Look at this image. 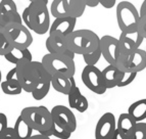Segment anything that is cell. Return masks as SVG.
I'll return each instance as SVG.
<instances>
[{
	"label": "cell",
	"mask_w": 146,
	"mask_h": 139,
	"mask_svg": "<svg viewBox=\"0 0 146 139\" xmlns=\"http://www.w3.org/2000/svg\"><path fill=\"white\" fill-rule=\"evenodd\" d=\"M117 22L122 32H133L138 30L140 13L130 1H121L115 9Z\"/></svg>",
	"instance_id": "cell-6"
},
{
	"label": "cell",
	"mask_w": 146,
	"mask_h": 139,
	"mask_svg": "<svg viewBox=\"0 0 146 139\" xmlns=\"http://www.w3.org/2000/svg\"><path fill=\"white\" fill-rule=\"evenodd\" d=\"M13 129H15V136L17 139H28L32 136V132L34 131V129L23 119L21 115L15 121Z\"/></svg>",
	"instance_id": "cell-25"
},
{
	"label": "cell",
	"mask_w": 146,
	"mask_h": 139,
	"mask_svg": "<svg viewBox=\"0 0 146 139\" xmlns=\"http://www.w3.org/2000/svg\"><path fill=\"white\" fill-rule=\"evenodd\" d=\"M138 31L144 37V39H146V15H143V17H140L138 25Z\"/></svg>",
	"instance_id": "cell-33"
},
{
	"label": "cell",
	"mask_w": 146,
	"mask_h": 139,
	"mask_svg": "<svg viewBox=\"0 0 146 139\" xmlns=\"http://www.w3.org/2000/svg\"><path fill=\"white\" fill-rule=\"evenodd\" d=\"M112 139H128V137L126 136V135L123 133L121 130H119L117 128V130H115V135H113V137H112Z\"/></svg>",
	"instance_id": "cell-36"
},
{
	"label": "cell",
	"mask_w": 146,
	"mask_h": 139,
	"mask_svg": "<svg viewBox=\"0 0 146 139\" xmlns=\"http://www.w3.org/2000/svg\"><path fill=\"white\" fill-rule=\"evenodd\" d=\"M1 90L4 94L7 95H19L23 91V87L17 80V67L11 69L6 75L5 81L1 83Z\"/></svg>",
	"instance_id": "cell-19"
},
{
	"label": "cell",
	"mask_w": 146,
	"mask_h": 139,
	"mask_svg": "<svg viewBox=\"0 0 146 139\" xmlns=\"http://www.w3.org/2000/svg\"><path fill=\"white\" fill-rule=\"evenodd\" d=\"M121 75H122V71L117 66L108 65L106 68L103 69L102 76L107 89L117 87L121 81Z\"/></svg>",
	"instance_id": "cell-20"
},
{
	"label": "cell",
	"mask_w": 146,
	"mask_h": 139,
	"mask_svg": "<svg viewBox=\"0 0 146 139\" xmlns=\"http://www.w3.org/2000/svg\"><path fill=\"white\" fill-rule=\"evenodd\" d=\"M117 130L115 117L111 112H105L98 120L95 127V139H112Z\"/></svg>",
	"instance_id": "cell-14"
},
{
	"label": "cell",
	"mask_w": 146,
	"mask_h": 139,
	"mask_svg": "<svg viewBox=\"0 0 146 139\" xmlns=\"http://www.w3.org/2000/svg\"><path fill=\"white\" fill-rule=\"evenodd\" d=\"M144 37L138 30L133 32H122L119 38V54L130 56L141 46Z\"/></svg>",
	"instance_id": "cell-12"
},
{
	"label": "cell",
	"mask_w": 146,
	"mask_h": 139,
	"mask_svg": "<svg viewBox=\"0 0 146 139\" xmlns=\"http://www.w3.org/2000/svg\"><path fill=\"white\" fill-rule=\"evenodd\" d=\"M8 127V122H7V117L5 114L1 112L0 114V138L5 132V130Z\"/></svg>",
	"instance_id": "cell-32"
},
{
	"label": "cell",
	"mask_w": 146,
	"mask_h": 139,
	"mask_svg": "<svg viewBox=\"0 0 146 139\" xmlns=\"http://www.w3.org/2000/svg\"><path fill=\"white\" fill-rule=\"evenodd\" d=\"M136 124L137 122L132 118V116L130 115L129 112H123V114L119 115V119H117V128L119 130H121L127 137H129L132 131L134 130Z\"/></svg>",
	"instance_id": "cell-23"
},
{
	"label": "cell",
	"mask_w": 146,
	"mask_h": 139,
	"mask_svg": "<svg viewBox=\"0 0 146 139\" xmlns=\"http://www.w3.org/2000/svg\"><path fill=\"white\" fill-rule=\"evenodd\" d=\"M51 86V81H45L41 82L35 87V89L31 92L32 96L35 100H42L46 97L47 94L49 93Z\"/></svg>",
	"instance_id": "cell-27"
},
{
	"label": "cell",
	"mask_w": 146,
	"mask_h": 139,
	"mask_svg": "<svg viewBox=\"0 0 146 139\" xmlns=\"http://www.w3.org/2000/svg\"><path fill=\"white\" fill-rule=\"evenodd\" d=\"M86 3H87L88 7H96L100 4L99 0H86Z\"/></svg>",
	"instance_id": "cell-37"
},
{
	"label": "cell",
	"mask_w": 146,
	"mask_h": 139,
	"mask_svg": "<svg viewBox=\"0 0 146 139\" xmlns=\"http://www.w3.org/2000/svg\"><path fill=\"white\" fill-rule=\"evenodd\" d=\"M137 74L138 73H135V72H123L122 71L121 81H119L117 87L123 88V87H126V86H129L130 84L134 82V80L137 77Z\"/></svg>",
	"instance_id": "cell-30"
},
{
	"label": "cell",
	"mask_w": 146,
	"mask_h": 139,
	"mask_svg": "<svg viewBox=\"0 0 146 139\" xmlns=\"http://www.w3.org/2000/svg\"><path fill=\"white\" fill-rule=\"evenodd\" d=\"M72 89L68 94V101L70 107L74 110H78L79 112H85L89 107L88 99L81 93L80 88L76 84L75 78L72 77Z\"/></svg>",
	"instance_id": "cell-17"
},
{
	"label": "cell",
	"mask_w": 146,
	"mask_h": 139,
	"mask_svg": "<svg viewBox=\"0 0 146 139\" xmlns=\"http://www.w3.org/2000/svg\"><path fill=\"white\" fill-rule=\"evenodd\" d=\"M0 139H17V136H15L13 127H7V129L5 130V132L3 133Z\"/></svg>",
	"instance_id": "cell-34"
},
{
	"label": "cell",
	"mask_w": 146,
	"mask_h": 139,
	"mask_svg": "<svg viewBox=\"0 0 146 139\" xmlns=\"http://www.w3.org/2000/svg\"><path fill=\"white\" fill-rule=\"evenodd\" d=\"M66 42L68 49L75 54L84 55L90 53L99 47L100 38L95 32L88 29L74 31L66 37Z\"/></svg>",
	"instance_id": "cell-4"
},
{
	"label": "cell",
	"mask_w": 146,
	"mask_h": 139,
	"mask_svg": "<svg viewBox=\"0 0 146 139\" xmlns=\"http://www.w3.org/2000/svg\"><path fill=\"white\" fill-rule=\"evenodd\" d=\"M128 139H146V123L138 122Z\"/></svg>",
	"instance_id": "cell-28"
},
{
	"label": "cell",
	"mask_w": 146,
	"mask_h": 139,
	"mask_svg": "<svg viewBox=\"0 0 146 139\" xmlns=\"http://www.w3.org/2000/svg\"><path fill=\"white\" fill-rule=\"evenodd\" d=\"M29 1H30V2H32V1H34V0H29Z\"/></svg>",
	"instance_id": "cell-41"
},
{
	"label": "cell",
	"mask_w": 146,
	"mask_h": 139,
	"mask_svg": "<svg viewBox=\"0 0 146 139\" xmlns=\"http://www.w3.org/2000/svg\"><path fill=\"white\" fill-rule=\"evenodd\" d=\"M41 63L51 76H64L68 78H72L75 76V61L68 55L48 52L42 57Z\"/></svg>",
	"instance_id": "cell-5"
},
{
	"label": "cell",
	"mask_w": 146,
	"mask_h": 139,
	"mask_svg": "<svg viewBox=\"0 0 146 139\" xmlns=\"http://www.w3.org/2000/svg\"><path fill=\"white\" fill-rule=\"evenodd\" d=\"M77 19L76 17H59L55 19L50 26L49 35H56L66 38L75 31Z\"/></svg>",
	"instance_id": "cell-16"
},
{
	"label": "cell",
	"mask_w": 146,
	"mask_h": 139,
	"mask_svg": "<svg viewBox=\"0 0 146 139\" xmlns=\"http://www.w3.org/2000/svg\"><path fill=\"white\" fill-rule=\"evenodd\" d=\"M51 115L53 122L59 127L68 130L70 132H75L77 129V119L71 107L64 106V105H55L52 107Z\"/></svg>",
	"instance_id": "cell-11"
},
{
	"label": "cell",
	"mask_w": 146,
	"mask_h": 139,
	"mask_svg": "<svg viewBox=\"0 0 146 139\" xmlns=\"http://www.w3.org/2000/svg\"><path fill=\"white\" fill-rule=\"evenodd\" d=\"M117 0H99V3L101 6H103L106 9H110L115 5Z\"/></svg>",
	"instance_id": "cell-35"
},
{
	"label": "cell",
	"mask_w": 146,
	"mask_h": 139,
	"mask_svg": "<svg viewBox=\"0 0 146 139\" xmlns=\"http://www.w3.org/2000/svg\"><path fill=\"white\" fill-rule=\"evenodd\" d=\"M28 139H50V136H47V135L38 133L37 135H32V136L29 137Z\"/></svg>",
	"instance_id": "cell-38"
},
{
	"label": "cell",
	"mask_w": 146,
	"mask_h": 139,
	"mask_svg": "<svg viewBox=\"0 0 146 139\" xmlns=\"http://www.w3.org/2000/svg\"><path fill=\"white\" fill-rule=\"evenodd\" d=\"M139 13H140V17H143L146 15V0H144L142 2L141 6H140V10H139Z\"/></svg>",
	"instance_id": "cell-39"
},
{
	"label": "cell",
	"mask_w": 146,
	"mask_h": 139,
	"mask_svg": "<svg viewBox=\"0 0 146 139\" xmlns=\"http://www.w3.org/2000/svg\"><path fill=\"white\" fill-rule=\"evenodd\" d=\"M100 49L103 59L108 65L117 66V59L119 56V39L110 35H104L100 38Z\"/></svg>",
	"instance_id": "cell-13"
},
{
	"label": "cell",
	"mask_w": 146,
	"mask_h": 139,
	"mask_svg": "<svg viewBox=\"0 0 146 139\" xmlns=\"http://www.w3.org/2000/svg\"><path fill=\"white\" fill-rule=\"evenodd\" d=\"M71 135L72 132L59 127L58 125H56L55 123L53 124V127H52L51 130V136H54L58 139H68L71 137Z\"/></svg>",
	"instance_id": "cell-31"
},
{
	"label": "cell",
	"mask_w": 146,
	"mask_h": 139,
	"mask_svg": "<svg viewBox=\"0 0 146 139\" xmlns=\"http://www.w3.org/2000/svg\"><path fill=\"white\" fill-rule=\"evenodd\" d=\"M51 86L54 90L57 92L68 95L72 89V81L71 78L64 77V76H52Z\"/></svg>",
	"instance_id": "cell-24"
},
{
	"label": "cell",
	"mask_w": 146,
	"mask_h": 139,
	"mask_svg": "<svg viewBox=\"0 0 146 139\" xmlns=\"http://www.w3.org/2000/svg\"><path fill=\"white\" fill-rule=\"evenodd\" d=\"M81 78L84 85L95 94L102 95L106 92L107 88L103 80L102 71H100L96 66L86 65V67L82 71Z\"/></svg>",
	"instance_id": "cell-9"
},
{
	"label": "cell",
	"mask_w": 146,
	"mask_h": 139,
	"mask_svg": "<svg viewBox=\"0 0 146 139\" xmlns=\"http://www.w3.org/2000/svg\"><path fill=\"white\" fill-rule=\"evenodd\" d=\"M5 59L13 65H19L20 63L26 61H33V55L32 52L30 51L29 48H17V47H13L10 52H8L6 55H4Z\"/></svg>",
	"instance_id": "cell-21"
},
{
	"label": "cell",
	"mask_w": 146,
	"mask_h": 139,
	"mask_svg": "<svg viewBox=\"0 0 146 139\" xmlns=\"http://www.w3.org/2000/svg\"><path fill=\"white\" fill-rule=\"evenodd\" d=\"M1 83H2V74H1V70H0V86H1Z\"/></svg>",
	"instance_id": "cell-40"
},
{
	"label": "cell",
	"mask_w": 146,
	"mask_h": 139,
	"mask_svg": "<svg viewBox=\"0 0 146 139\" xmlns=\"http://www.w3.org/2000/svg\"><path fill=\"white\" fill-rule=\"evenodd\" d=\"M50 9L48 0H34L25 8L22 13L24 24L38 35H44L50 29Z\"/></svg>",
	"instance_id": "cell-1"
},
{
	"label": "cell",
	"mask_w": 146,
	"mask_h": 139,
	"mask_svg": "<svg viewBox=\"0 0 146 139\" xmlns=\"http://www.w3.org/2000/svg\"><path fill=\"white\" fill-rule=\"evenodd\" d=\"M24 23L22 15L17 11V4L13 0H1L0 1V25L5 27L10 23Z\"/></svg>",
	"instance_id": "cell-15"
},
{
	"label": "cell",
	"mask_w": 146,
	"mask_h": 139,
	"mask_svg": "<svg viewBox=\"0 0 146 139\" xmlns=\"http://www.w3.org/2000/svg\"><path fill=\"white\" fill-rule=\"evenodd\" d=\"M87 7L86 0H53L50 6V13L54 19L76 17L84 15Z\"/></svg>",
	"instance_id": "cell-7"
},
{
	"label": "cell",
	"mask_w": 146,
	"mask_h": 139,
	"mask_svg": "<svg viewBox=\"0 0 146 139\" xmlns=\"http://www.w3.org/2000/svg\"><path fill=\"white\" fill-rule=\"evenodd\" d=\"M17 77L23 90L31 93L41 82L51 81L52 76L48 73L41 61H26L17 65Z\"/></svg>",
	"instance_id": "cell-2"
},
{
	"label": "cell",
	"mask_w": 146,
	"mask_h": 139,
	"mask_svg": "<svg viewBox=\"0 0 146 139\" xmlns=\"http://www.w3.org/2000/svg\"><path fill=\"white\" fill-rule=\"evenodd\" d=\"M82 56H83V59L86 65H88V66H95L99 61L100 57L102 56V53H101L100 47H98L94 51L90 52V53H86Z\"/></svg>",
	"instance_id": "cell-29"
},
{
	"label": "cell",
	"mask_w": 146,
	"mask_h": 139,
	"mask_svg": "<svg viewBox=\"0 0 146 139\" xmlns=\"http://www.w3.org/2000/svg\"><path fill=\"white\" fill-rule=\"evenodd\" d=\"M45 46H46L47 51L49 53L64 54V55L70 56L72 59H75L76 54L68 49L66 42V38H63V37L56 36V35H49L47 37L46 42H45Z\"/></svg>",
	"instance_id": "cell-18"
},
{
	"label": "cell",
	"mask_w": 146,
	"mask_h": 139,
	"mask_svg": "<svg viewBox=\"0 0 146 139\" xmlns=\"http://www.w3.org/2000/svg\"><path fill=\"white\" fill-rule=\"evenodd\" d=\"M5 29L15 47L22 49L29 48L33 43L31 30L24 23H10L7 26H5Z\"/></svg>",
	"instance_id": "cell-8"
},
{
	"label": "cell",
	"mask_w": 146,
	"mask_h": 139,
	"mask_svg": "<svg viewBox=\"0 0 146 139\" xmlns=\"http://www.w3.org/2000/svg\"><path fill=\"white\" fill-rule=\"evenodd\" d=\"M20 115L35 131L51 137L54 122L51 110H49L46 106H27L23 108Z\"/></svg>",
	"instance_id": "cell-3"
},
{
	"label": "cell",
	"mask_w": 146,
	"mask_h": 139,
	"mask_svg": "<svg viewBox=\"0 0 146 139\" xmlns=\"http://www.w3.org/2000/svg\"><path fill=\"white\" fill-rule=\"evenodd\" d=\"M117 67L123 72H142L146 69V51L144 49L138 48L130 56L119 54Z\"/></svg>",
	"instance_id": "cell-10"
},
{
	"label": "cell",
	"mask_w": 146,
	"mask_h": 139,
	"mask_svg": "<svg viewBox=\"0 0 146 139\" xmlns=\"http://www.w3.org/2000/svg\"><path fill=\"white\" fill-rule=\"evenodd\" d=\"M128 112L137 123L143 122L146 119V98H142L132 103L128 108Z\"/></svg>",
	"instance_id": "cell-22"
},
{
	"label": "cell",
	"mask_w": 146,
	"mask_h": 139,
	"mask_svg": "<svg viewBox=\"0 0 146 139\" xmlns=\"http://www.w3.org/2000/svg\"><path fill=\"white\" fill-rule=\"evenodd\" d=\"M0 114H1V112H0Z\"/></svg>",
	"instance_id": "cell-42"
},
{
	"label": "cell",
	"mask_w": 146,
	"mask_h": 139,
	"mask_svg": "<svg viewBox=\"0 0 146 139\" xmlns=\"http://www.w3.org/2000/svg\"><path fill=\"white\" fill-rule=\"evenodd\" d=\"M13 44L10 41V38L7 34L5 27L0 25V55H6L13 48Z\"/></svg>",
	"instance_id": "cell-26"
}]
</instances>
